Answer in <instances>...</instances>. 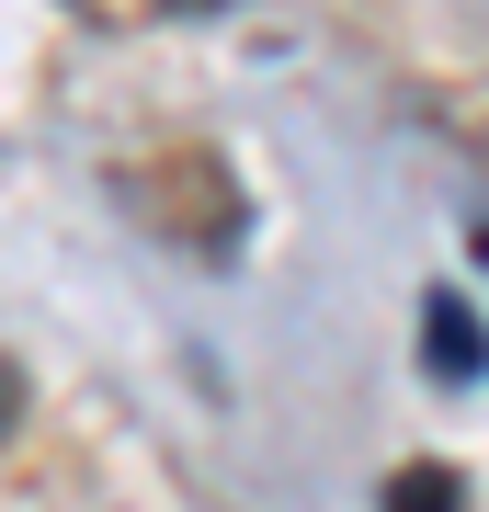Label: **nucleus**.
I'll use <instances>...</instances> for the list:
<instances>
[{"mask_svg":"<svg viewBox=\"0 0 489 512\" xmlns=\"http://www.w3.org/2000/svg\"><path fill=\"white\" fill-rule=\"evenodd\" d=\"M421 376H433V387H478L489 376V330H478V308L455 285L421 296Z\"/></svg>","mask_w":489,"mask_h":512,"instance_id":"f257e3e1","label":"nucleus"},{"mask_svg":"<svg viewBox=\"0 0 489 512\" xmlns=\"http://www.w3.org/2000/svg\"><path fill=\"white\" fill-rule=\"evenodd\" d=\"M387 512H467V490H455V467H399L387 478Z\"/></svg>","mask_w":489,"mask_h":512,"instance_id":"f03ea898","label":"nucleus"},{"mask_svg":"<svg viewBox=\"0 0 489 512\" xmlns=\"http://www.w3.org/2000/svg\"><path fill=\"white\" fill-rule=\"evenodd\" d=\"M12 399H23V387H12V376H0V421H12Z\"/></svg>","mask_w":489,"mask_h":512,"instance_id":"7ed1b4c3","label":"nucleus"}]
</instances>
